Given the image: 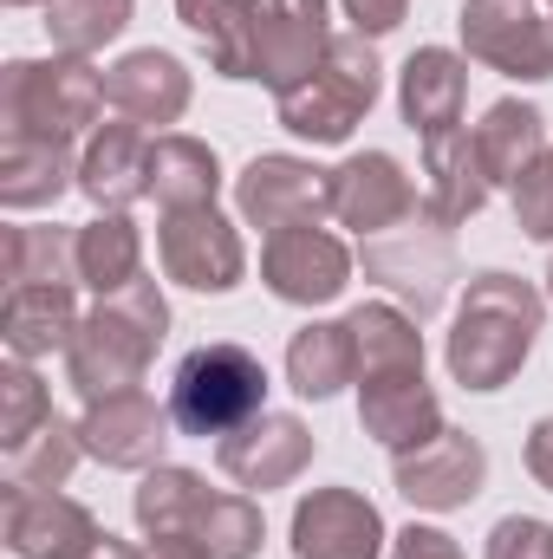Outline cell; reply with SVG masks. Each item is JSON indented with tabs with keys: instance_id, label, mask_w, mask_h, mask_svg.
Returning <instances> with one entry per match:
<instances>
[{
	"instance_id": "obj_2",
	"label": "cell",
	"mask_w": 553,
	"mask_h": 559,
	"mask_svg": "<svg viewBox=\"0 0 553 559\" xmlns=\"http://www.w3.org/2000/svg\"><path fill=\"white\" fill-rule=\"evenodd\" d=\"M169 338V299L156 280H131L125 293H105L72 352H66V378L85 404H105V397H125V391H143L150 378V358L163 352Z\"/></svg>"
},
{
	"instance_id": "obj_19",
	"label": "cell",
	"mask_w": 553,
	"mask_h": 559,
	"mask_svg": "<svg viewBox=\"0 0 553 559\" xmlns=\"http://www.w3.org/2000/svg\"><path fill=\"white\" fill-rule=\"evenodd\" d=\"M189 98H196V79H189V66H183L176 52H163V46H138V52H125L118 66H105V105H111L118 118L143 124V131L176 124V118L189 111Z\"/></svg>"
},
{
	"instance_id": "obj_32",
	"label": "cell",
	"mask_w": 553,
	"mask_h": 559,
	"mask_svg": "<svg viewBox=\"0 0 553 559\" xmlns=\"http://www.w3.org/2000/svg\"><path fill=\"white\" fill-rule=\"evenodd\" d=\"M79 455H85L79 423H66L59 411H52L26 442L0 449V488H66L72 468H79Z\"/></svg>"
},
{
	"instance_id": "obj_23",
	"label": "cell",
	"mask_w": 553,
	"mask_h": 559,
	"mask_svg": "<svg viewBox=\"0 0 553 559\" xmlns=\"http://www.w3.org/2000/svg\"><path fill=\"white\" fill-rule=\"evenodd\" d=\"M462 105H469V59L449 52V46H416L398 72V111L416 138H443L462 124Z\"/></svg>"
},
{
	"instance_id": "obj_5",
	"label": "cell",
	"mask_w": 553,
	"mask_h": 559,
	"mask_svg": "<svg viewBox=\"0 0 553 559\" xmlns=\"http://www.w3.org/2000/svg\"><path fill=\"white\" fill-rule=\"evenodd\" d=\"M261 411H268V365L235 338L196 345L169 378V417H176L183 436H202V442L215 436L222 442L228 429H242Z\"/></svg>"
},
{
	"instance_id": "obj_43",
	"label": "cell",
	"mask_w": 553,
	"mask_h": 559,
	"mask_svg": "<svg viewBox=\"0 0 553 559\" xmlns=\"http://www.w3.org/2000/svg\"><path fill=\"white\" fill-rule=\"evenodd\" d=\"M7 7H46V0H7Z\"/></svg>"
},
{
	"instance_id": "obj_24",
	"label": "cell",
	"mask_w": 553,
	"mask_h": 559,
	"mask_svg": "<svg viewBox=\"0 0 553 559\" xmlns=\"http://www.w3.org/2000/svg\"><path fill=\"white\" fill-rule=\"evenodd\" d=\"M79 299L72 286H7V306H0V338L13 358H52V352H72L79 338Z\"/></svg>"
},
{
	"instance_id": "obj_20",
	"label": "cell",
	"mask_w": 553,
	"mask_h": 559,
	"mask_svg": "<svg viewBox=\"0 0 553 559\" xmlns=\"http://www.w3.org/2000/svg\"><path fill=\"white\" fill-rule=\"evenodd\" d=\"M150 156H156V138L143 124H131V118L98 124L79 156V195H92L98 215H125L131 202L150 195Z\"/></svg>"
},
{
	"instance_id": "obj_35",
	"label": "cell",
	"mask_w": 553,
	"mask_h": 559,
	"mask_svg": "<svg viewBox=\"0 0 553 559\" xmlns=\"http://www.w3.org/2000/svg\"><path fill=\"white\" fill-rule=\"evenodd\" d=\"M46 417H52V397H46L39 371H33L26 358H7V365H0V449L26 442Z\"/></svg>"
},
{
	"instance_id": "obj_7",
	"label": "cell",
	"mask_w": 553,
	"mask_h": 559,
	"mask_svg": "<svg viewBox=\"0 0 553 559\" xmlns=\"http://www.w3.org/2000/svg\"><path fill=\"white\" fill-rule=\"evenodd\" d=\"M358 267H365V280H378L411 319H430V312L449 299L456 241H449V228H436V222L416 209L411 222H398V228H385V235H372V241L358 248Z\"/></svg>"
},
{
	"instance_id": "obj_41",
	"label": "cell",
	"mask_w": 553,
	"mask_h": 559,
	"mask_svg": "<svg viewBox=\"0 0 553 559\" xmlns=\"http://www.w3.org/2000/svg\"><path fill=\"white\" fill-rule=\"evenodd\" d=\"M143 547H150V559H209L196 540H183V534H150Z\"/></svg>"
},
{
	"instance_id": "obj_4",
	"label": "cell",
	"mask_w": 553,
	"mask_h": 559,
	"mask_svg": "<svg viewBox=\"0 0 553 559\" xmlns=\"http://www.w3.org/2000/svg\"><path fill=\"white\" fill-rule=\"evenodd\" d=\"M98 111H105V72L79 52L0 66V131L7 138L72 143L79 131H98Z\"/></svg>"
},
{
	"instance_id": "obj_31",
	"label": "cell",
	"mask_w": 553,
	"mask_h": 559,
	"mask_svg": "<svg viewBox=\"0 0 553 559\" xmlns=\"http://www.w3.org/2000/svg\"><path fill=\"white\" fill-rule=\"evenodd\" d=\"M7 286H79V228L59 222H20L0 235Z\"/></svg>"
},
{
	"instance_id": "obj_28",
	"label": "cell",
	"mask_w": 553,
	"mask_h": 559,
	"mask_svg": "<svg viewBox=\"0 0 553 559\" xmlns=\"http://www.w3.org/2000/svg\"><path fill=\"white\" fill-rule=\"evenodd\" d=\"M286 384L313 404L339 397L345 384H358V345H352V325L345 319H306L293 338H286Z\"/></svg>"
},
{
	"instance_id": "obj_21",
	"label": "cell",
	"mask_w": 553,
	"mask_h": 559,
	"mask_svg": "<svg viewBox=\"0 0 553 559\" xmlns=\"http://www.w3.org/2000/svg\"><path fill=\"white\" fill-rule=\"evenodd\" d=\"M495 182L482 169V150L469 131H443V138L423 143V215L436 228H462L489 209Z\"/></svg>"
},
{
	"instance_id": "obj_33",
	"label": "cell",
	"mask_w": 553,
	"mask_h": 559,
	"mask_svg": "<svg viewBox=\"0 0 553 559\" xmlns=\"http://www.w3.org/2000/svg\"><path fill=\"white\" fill-rule=\"evenodd\" d=\"M131 280H143V235L131 215H92L79 228V286H92L98 299L105 293H125Z\"/></svg>"
},
{
	"instance_id": "obj_3",
	"label": "cell",
	"mask_w": 553,
	"mask_h": 559,
	"mask_svg": "<svg viewBox=\"0 0 553 559\" xmlns=\"http://www.w3.org/2000/svg\"><path fill=\"white\" fill-rule=\"evenodd\" d=\"M131 514H138L143 540L150 534H183L209 559H255L261 540H268V521H261L255 495H242V488L222 495L196 468H176V462L143 468L138 495H131Z\"/></svg>"
},
{
	"instance_id": "obj_30",
	"label": "cell",
	"mask_w": 553,
	"mask_h": 559,
	"mask_svg": "<svg viewBox=\"0 0 553 559\" xmlns=\"http://www.w3.org/2000/svg\"><path fill=\"white\" fill-rule=\"evenodd\" d=\"M352 345H358V378H385V371H423V319H411L391 299H365L345 312Z\"/></svg>"
},
{
	"instance_id": "obj_6",
	"label": "cell",
	"mask_w": 553,
	"mask_h": 559,
	"mask_svg": "<svg viewBox=\"0 0 553 559\" xmlns=\"http://www.w3.org/2000/svg\"><path fill=\"white\" fill-rule=\"evenodd\" d=\"M378 92H385L378 46H372L365 33H339V39H332V52H326V66H319L313 79H299L293 92H280L274 111H280V124H286L293 138L345 143L365 118H372Z\"/></svg>"
},
{
	"instance_id": "obj_40",
	"label": "cell",
	"mask_w": 553,
	"mask_h": 559,
	"mask_svg": "<svg viewBox=\"0 0 553 559\" xmlns=\"http://www.w3.org/2000/svg\"><path fill=\"white\" fill-rule=\"evenodd\" d=\"M521 462H528V475H534V481L553 495V417H541L534 429H528V449H521Z\"/></svg>"
},
{
	"instance_id": "obj_25",
	"label": "cell",
	"mask_w": 553,
	"mask_h": 559,
	"mask_svg": "<svg viewBox=\"0 0 553 559\" xmlns=\"http://www.w3.org/2000/svg\"><path fill=\"white\" fill-rule=\"evenodd\" d=\"M66 189H79V156L72 143L52 138H0V209H52Z\"/></svg>"
},
{
	"instance_id": "obj_16",
	"label": "cell",
	"mask_w": 553,
	"mask_h": 559,
	"mask_svg": "<svg viewBox=\"0 0 553 559\" xmlns=\"http://www.w3.org/2000/svg\"><path fill=\"white\" fill-rule=\"evenodd\" d=\"M7 501V554L13 559H85L105 527L85 501L59 488H0Z\"/></svg>"
},
{
	"instance_id": "obj_8",
	"label": "cell",
	"mask_w": 553,
	"mask_h": 559,
	"mask_svg": "<svg viewBox=\"0 0 553 559\" xmlns=\"http://www.w3.org/2000/svg\"><path fill=\"white\" fill-rule=\"evenodd\" d=\"M462 52L502 79H553V13L541 0H462Z\"/></svg>"
},
{
	"instance_id": "obj_13",
	"label": "cell",
	"mask_w": 553,
	"mask_h": 559,
	"mask_svg": "<svg viewBox=\"0 0 553 559\" xmlns=\"http://www.w3.org/2000/svg\"><path fill=\"white\" fill-rule=\"evenodd\" d=\"M261 286L280 306H332L352 286V248L319 222L280 228L261 248Z\"/></svg>"
},
{
	"instance_id": "obj_42",
	"label": "cell",
	"mask_w": 553,
	"mask_h": 559,
	"mask_svg": "<svg viewBox=\"0 0 553 559\" xmlns=\"http://www.w3.org/2000/svg\"><path fill=\"white\" fill-rule=\"evenodd\" d=\"M85 559H150V547H131V540H118V534H105V540H98V547H92Z\"/></svg>"
},
{
	"instance_id": "obj_17",
	"label": "cell",
	"mask_w": 553,
	"mask_h": 559,
	"mask_svg": "<svg viewBox=\"0 0 553 559\" xmlns=\"http://www.w3.org/2000/svg\"><path fill=\"white\" fill-rule=\"evenodd\" d=\"M332 0H268L261 7V46H255V79L268 92H293L299 79H313L332 52V20H326Z\"/></svg>"
},
{
	"instance_id": "obj_34",
	"label": "cell",
	"mask_w": 553,
	"mask_h": 559,
	"mask_svg": "<svg viewBox=\"0 0 553 559\" xmlns=\"http://www.w3.org/2000/svg\"><path fill=\"white\" fill-rule=\"evenodd\" d=\"M131 7L138 0H46V39L59 52L92 59V52H105L131 26Z\"/></svg>"
},
{
	"instance_id": "obj_26",
	"label": "cell",
	"mask_w": 553,
	"mask_h": 559,
	"mask_svg": "<svg viewBox=\"0 0 553 559\" xmlns=\"http://www.w3.org/2000/svg\"><path fill=\"white\" fill-rule=\"evenodd\" d=\"M261 7H268V0H176V20L202 39L215 79H255Z\"/></svg>"
},
{
	"instance_id": "obj_39",
	"label": "cell",
	"mask_w": 553,
	"mask_h": 559,
	"mask_svg": "<svg viewBox=\"0 0 553 559\" xmlns=\"http://www.w3.org/2000/svg\"><path fill=\"white\" fill-rule=\"evenodd\" d=\"M339 7H345L352 33H365V39H385L411 20V0H339Z\"/></svg>"
},
{
	"instance_id": "obj_11",
	"label": "cell",
	"mask_w": 553,
	"mask_h": 559,
	"mask_svg": "<svg viewBox=\"0 0 553 559\" xmlns=\"http://www.w3.org/2000/svg\"><path fill=\"white\" fill-rule=\"evenodd\" d=\"M156 261L163 274L189 293H235L248 280V248L242 228L215 209H176L156 228Z\"/></svg>"
},
{
	"instance_id": "obj_27",
	"label": "cell",
	"mask_w": 553,
	"mask_h": 559,
	"mask_svg": "<svg viewBox=\"0 0 553 559\" xmlns=\"http://www.w3.org/2000/svg\"><path fill=\"white\" fill-rule=\"evenodd\" d=\"M475 150H482V169L495 189H515L541 156H548V118L541 105L528 98H495L475 124Z\"/></svg>"
},
{
	"instance_id": "obj_12",
	"label": "cell",
	"mask_w": 553,
	"mask_h": 559,
	"mask_svg": "<svg viewBox=\"0 0 553 559\" xmlns=\"http://www.w3.org/2000/svg\"><path fill=\"white\" fill-rule=\"evenodd\" d=\"M286 547H293V559H385L391 527L358 488H313L293 501Z\"/></svg>"
},
{
	"instance_id": "obj_38",
	"label": "cell",
	"mask_w": 553,
	"mask_h": 559,
	"mask_svg": "<svg viewBox=\"0 0 553 559\" xmlns=\"http://www.w3.org/2000/svg\"><path fill=\"white\" fill-rule=\"evenodd\" d=\"M391 559H462V547H456V534H443L430 521H411V527L391 534Z\"/></svg>"
},
{
	"instance_id": "obj_10",
	"label": "cell",
	"mask_w": 553,
	"mask_h": 559,
	"mask_svg": "<svg viewBox=\"0 0 553 559\" xmlns=\"http://www.w3.org/2000/svg\"><path fill=\"white\" fill-rule=\"evenodd\" d=\"M391 481H398V495H404L411 508H423V514H456V508H469V501L482 495V481H489V449H482L469 429L443 423L430 442L391 455Z\"/></svg>"
},
{
	"instance_id": "obj_22",
	"label": "cell",
	"mask_w": 553,
	"mask_h": 559,
	"mask_svg": "<svg viewBox=\"0 0 553 559\" xmlns=\"http://www.w3.org/2000/svg\"><path fill=\"white\" fill-rule=\"evenodd\" d=\"M358 429L398 455V449H416V442H430L443 429V404H436V391H430L423 371L358 378Z\"/></svg>"
},
{
	"instance_id": "obj_45",
	"label": "cell",
	"mask_w": 553,
	"mask_h": 559,
	"mask_svg": "<svg viewBox=\"0 0 553 559\" xmlns=\"http://www.w3.org/2000/svg\"><path fill=\"white\" fill-rule=\"evenodd\" d=\"M548 7H553V0H548Z\"/></svg>"
},
{
	"instance_id": "obj_36",
	"label": "cell",
	"mask_w": 553,
	"mask_h": 559,
	"mask_svg": "<svg viewBox=\"0 0 553 559\" xmlns=\"http://www.w3.org/2000/svg\"><path fill=\"white\" fill-rule=\"evenodd\" d=\"M515 228L528 241H548L553 248V150L515 182Z\"/></svg>"
},
{
	"instance_id": "obj_9",
	"label": "cell",
	"mask_w": 553,
	"mask_h": 559,
	"mask_svg": "<svg viewBox=\"0 0 553 559\" xmlns=\"http://www.w3.org/2000/svg\"><path fill=\"white\" fill-rule=\"evenodd\" d=\"M235 215L248 228H299V222H326L332 215V169H319L313 156H286L268 150L235 176Z\"/></svg>"
},
{
	"instance_id": "obj_15",
	"label": "cell",
	"mask_w": 553,
	"mask_h": 559,
	"mask_svg": "<svg viewBox=\"0 0 553 559\" xmlns=\"http://www.w3.org/2000/svg\"><path fill=\"white\" fill-rule=\"evenodd\" d=\"M416 209H423V195H416V182L404 176V163L391 150H352L332 169V222L352 228L358 241L411 222Z\"/></svg>"
},
{
	"instance_id": "obj_44",
	"label": "cell",
	"mask_w": 553,
	"mask_h": 559,
	"mask_svg": "<svg viewBox=\"0 0 553 559\" xmlns=\"http://www.w3.org/2000/svg\"><path fill=\"white\" fill-rule=\"evenodd\" d=\"M548 299H553V261H548Z\"/></svg>"
},
{
	"instance_id": "obj_14",
	"label": "cell",
	"mask_w": 553,
	"mask_h": 559,
	"mask_svg": "<svg viewBox=\"0 0 553 559\" xmlns=\"http://www.w3.org/2000/svg\"><path fill=\"white\" fill-rule=\"evenodd\" d=\"M313 449H319L313 429L293 417V411H261V417H248L242 429H228L215 442V462H222V475L242 495H274V488L306 475Z\"/></svg>"
},
{
	"instance_id": "obj_18",
	"label": "cell",
	"mask_w": 553,
	"mask_h": 559,
	"mask_svg": "<svg viewBox=\"0 0 553 559\" xmlns=\"http://www.w3.org/2000/svg\"><path fill=\"white\" fill-rule=\"evenodd\" d=\"M169 404H156L150 391H125V397H105V404H85L79 417V436H85V455L105 462V468H156L163 449H169Z\"/></svg>"
},
{
	"instance_id": "obj_1",
	"label": "cell",
	"mask_w": 553,
	"mask_h": 559,
	"mask_svg": "<svg viewBox=\"0 0 553 559\" xmlns=\"http://www.w3.org/2000/svg\"><path fill=\"white\" fill-rule=\"evenodd\" d=\"M548 325V293L521 274H475L462 286V306H456V325H449V345H443V365L462 391L489 397V391H508L521 378V365L534 358V338Z\"/></svg>"
},
{
	"instance_id": "obj_29",
	"label": "cell",
	"mask_w": 553,
	"mask_h": 559,
	"mask_svg": "<svg viewBox=\"0 0 553 559\" xmlns=\"http://www.w3.org/2000/svg\"><path fill=\"white\" fill-rule=\"evenodd\" d=\"M150 195H156L163 215H176V209H215V195H222V156H215V143L183 138V131L156 138Z\"/></svg>"
},
{
	"instance_id": "obj_37",
	"label": "cell",
	"mask_w": 553,
	"mask_h": 559,
	"mask_svg": "<svg viewBox=\"0 0 553 559\" xmlns=\"http://www.w3.org/2000/svg\"><path fill=\"white\" fill-rule=\"evenodd\" d=\"M482 559H553V527L541 514H502L489 527Z\"/></svg>"
}]
</instances>
